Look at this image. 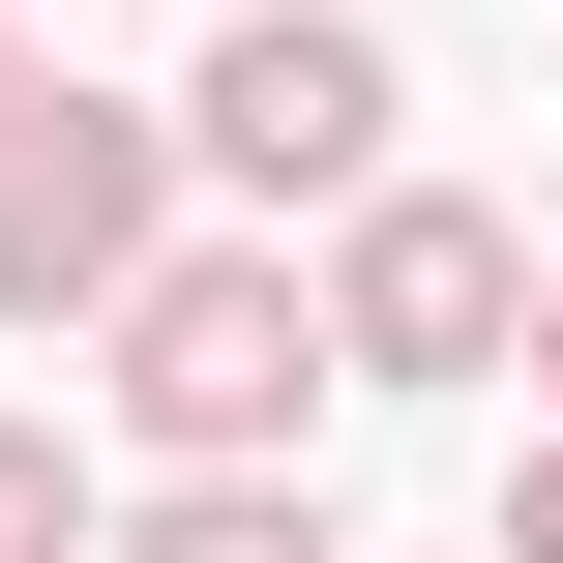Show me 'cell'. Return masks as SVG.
<instances>
[{
	"label": "cell",
	"mask_w": 563,
	"mask_h": 563,
	"mask_svg": "<svg viewBox=\"0 0 563 563\" xmlns=\"http://www.w3.org/2000/svg\"><path fill=\"white\" fill-rule=\"evenodd\" d=\"M119 416H148L178 475H297V416H327V297H297L267 238H178V267L119 297Z\"/></svg>",
	"instance_id": "cell-1"
},
{
	"label": "cell",
	"mask_w": 563,
	"mask_h": 563,
	"mask_svg": "<svg viewBox=\"0 0 563 563\" xmlns=\"http://www.w3.org/2000/svg\"><path fill=\"white\" fill-rule=\"evenodd\" d=\"M386 119H416V59H386L356 0H238L208 89H178V148H208L238 208H386Z\"/></svg>",
	"instance_id": "cell-2"
},
{
	"label": "cell",
	"mask_w": 563,
	"mask_h": 563,
	"mask_svg": "<svg viewBox=\"0 0 563 563\" xmlns=\"http://www.w3.org/2000/svg\"><path fill=\"white\" fill-rule=\"evenodd\" d=\"M505 356H534V238L475 178H386L327 238V386H505Z\"/></svg>",
	"instance_id": "cell-3"
},
{
	"label": "cell",
	"mask_w": 563,
	"mask_h": 563,
	"mask_svg": "<svg viewBox=\"0 0 563 563\" xmlns=\"http://www.w3.org/2000/svg\"><path fill=\"white\" fill-rule=\"evenodd\" d=\"M148 267H178V119L30 89V148H0V327H119Z\"/></svg>",
	"instance_id": "cell-4"
},
{
	"label": "cell",
	"mask_w": 563,
	"mask_h": 563,
	"mask_svg": "<svg viewBox=\"0 0 563 563\" xmlns=\"http://www.w3.org/2000/svg\"><path fill=\"white\" fill-rule=\"evenodd\" d=\"M119 563H356V534H327L297 475H148V505H119Z\"/></svg>",
	"instance_id": "cell-5"
},
{
	"label": "cell",
	"mask_w": 563,
	"mask_h": 563,
	"mask_svg": "<svg viewBox=\"0 0 563 563\" xmlns=\"http://www.w3.org/2000/svg\"><path fill=\"white\" fill-rule=\"evenodd\" d=\"M0 563H119V505H89V445H59V416H0Z\"/></svg>",
	"instance_id": "cell-6"
},
{
	"label": "cell",
	"mask_w": 563,
	"mask_h": 563,
	"mask_svg": "<svg viewBox=\"0 0 563 563\" xmlns=\"http://www.w3.org/2000/svg\"><path fill=\"white\" fill-rule=\"evenodd\" d=\"M475 563H563V416H534V475H505V534H475Z\"/></svg>",
	"instance_id": "cell-7"
},
{
	"label": "cell",
	"mask_w": 563,
	"mask_h": 563,
	"mask_svg": "<svg viewBox=\"0 0 563 563\" xmlns=\"http://www.w3.org/2000/svg\"><path fill=\"white\" fill-rule=\"evenodd\" d=\"M0 148H30V30H0Z\"/></svg>",
	"instance_id": "cell-8"
},
{
	"label": "cell",
	"mask_w": 563,
	"mask_h": 563,
	"mask_svg": "<svg viewBox=\"0 0 563 563\" xmlns=\"http://www.w3.org/2000/svg\"><path fill=\"white\" fill-rule=\"evenodd\" d=\"M534 386H563V267H534Z\"/></svg>",
	"instance_id": "cell-9"
},
{
	"label": "cell",
	"mask_w": 563,
	"mask_h": 563,
	"mask_svg": "<svg viewBox=\"0 0 563 563\" xmlns=\"http://www.w3.org/2000/svg\"><path fill=\"white\" fill-rule=\"evenodd\" d=\"M0 30H30V0H0Z\"/></svg>",
	"instance_id": "cell-10"
},
{
	"label": "cell",
	"mask_w": 563,
	"mask_h": 563,
	"mask_svg": "<svg viewBox=\"0 0 563 563\" xmlns=\"http://www.w3.org/2000/svg\"><path fill=\"white\" fill-rule=\"evenodd\" d=\"M208 30H238V0H208Z\"/></svg>",
	"instance_id": "cell-11"
}]
</instances>
